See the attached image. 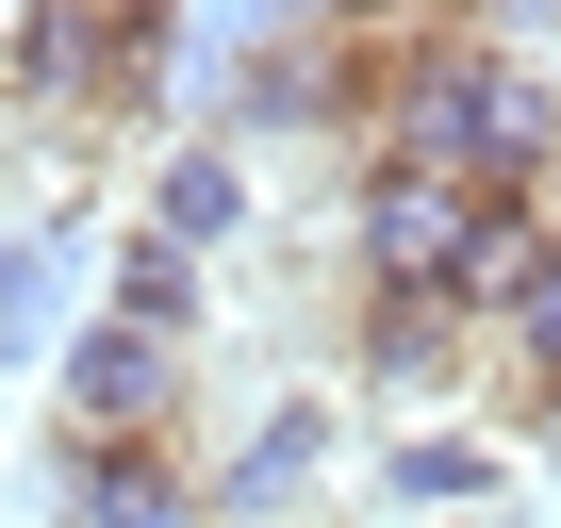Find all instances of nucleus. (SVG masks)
Returning a JSON list of instances; mask_svg holds the SVG:
<instances>
[{
    "instance_id": "1",
    "label": "nucleus",
    "mask_w": 561,
    "mask_h": 528,
    "mask_svg": "<svg viewBox=\"0 0 561 528\" xmlns=\"http://www.w3.org/2000/svg\"><path fill=\"white\" fill-rule=\"evenodd\" d=\"M364 165H430L462 198H561V83L512 67L479 18H380V100H364Z\"/></svg>"
},
{
    "instance_id": "2",
    "label": "nucleus",
    "mask_w": 561,
    "mask_h": 528,
    "mask_svg": "<svg viewBox=\"0 0 561 528\" xmlns=\"http://www.w3.org/2000/svg\"><path fill=\"white\" fill-rule=\"evenodd\" d=\"M182 413H198V347L116 331V314L67 331V364H50V429H83V446H182Z\"/></svg>"
},
{
    "instance_id": "3",
    "label": "nucleus",
    "mask_w": 561,
    "mask_h": 528,
    "mask_svg": "<svg viewBox=\"0 0 561 528\" xmlns=\"http://www.w3.org/2000/svg\"><path fill=\"white\" fill-rule=\"evenodd\" d=\"M479 248V198L430 165H347V298H446Z\"/></svg>"
},
{
    "instance_id": "4",
    "label": "nucleus",
    "mask_w": 561,
    "mask_h": 528,
    "mask_svg": "<svg viewBox=\"0 0 561 528\" xmlns=\"http://www.w3.org/2000/svg\"><path fill=\"white\" fill-rule=\"evenodd\" d=\"M34 479H50V528H215V462L198 446H83V429H50Z\"/></svg>"
},
{
    "instance_id": "5",
    "label": "nucleus",
    "mask_w": 561,
    "mask_h": 528,
    "mask_svg": "<svg viewBox=\"0 0 561 528\" xmlns=\"http://www.w3.org/2000/svg\"><path fill=\"white\" fill-rule=\"evenodd\" d=\"M347 364L380 413H446V397H495V347L446 314V298H347Z\"/></svg>"
},
{
    "instance_id": "6",
    "label": "nucleus",
    "mask_w": 561,
    "mask_h": 528,
    "mask_svg": "<svg viewBox=\"0 0 561 528\" xmlns=\"http://www.w3.org/2000/svg\"><path fill=\"white\" fill-rule=\"evenodd\" d=\"M331 462H347V413H331V397H264V413L215 446V528H280Z\"/></svg>"
},
{
    "instance_id": "7",
    "label": "nucleus",
    "mask_w": 561,
    "mask_h": 528,
    "mask_svg": "<svg viewBox=\"0 0 561 528\" xmlns=\"http://www.w3.org/2000/svg\"><path fill=\"white\" fill-rule=\"evenodd\" d=\"M133 231H165V248H198V264H215V248H248V231H264V165H248V149H215V133H165V149H149Z\"/></svg>"
},
{
    "instance_id": "8",
    "label": "nucleus",
    "mask_w": 561,
    "mask_h": 528,
    "mask_svg": "<svg viewBox=\"0 0 561 528\" xmlns=\"http://www.w3.org/2000/svg\"><path fill=\"white\" fill-rule=\"evenodd\" d=\"M83 314H100V248L83 231H0V364H67Z\"/></svg>"
},
{
    "instance_id": "9",
    "label": "nucleus",
    "mask_w": 561,
    "mask_h": 528,
    "mask_svg": "<svg viewBox=\"0 0 561 528\" xmlns=\"http://www.w3.org/2000/svg\"><path fill=\"white\" fill-rule=\"evenodd\" d=\"M380 512H512L495 429H380Z\"/></svg>"
},
{
    "instance_id": "10",
    "label": "nucleus",
    "mask_w": 561,
    "mask_h": 528,
    "mask_svg": "<svg viewBox=\"0 0 561 528\" xmlns=\"http://www.w3.org/2000/svg\"><path fill=\"white\" fill-rule=\"evenodd\" d=\"M100 314H116V331H165V347H198V314H215V264L116 215V248H100Z\"/></svg>"
},
{
    "instance_id": "11",
    "label": "nucleus",
    "mask_w": 561,
    "mask_h": 528,
    "mask_svg": "<svg viewBox=\"0 0 561 528\" xmlns=\"http://www.w3.org/2000/svg\"><path fill=\"white\" fill-rule=\"evenodd\" d=\"M479 347H495V413H545L561 397V264L512 298V331H479Z\"/></svg>"
},
{
    "instance_id": "12",
    "label": "nucleus",
    "mask_w": 561,
    "mask_h": 528,
    "mask_svg": "<svg viewBox=\"0 0 561 528\" xmlns=\"http://www.w3.org/2000/svg\"><path fill=\"white\" fill-rule=\"evenodd\" d=\"M528 462H561V397H545V413H528Z\"/></svg>"
}]
</instances>
